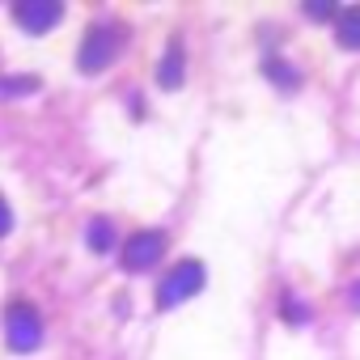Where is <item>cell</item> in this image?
<instances>
[{"label": "cell", "mask_w": 360, "mask_h": 360, "mask_svg": "<svg viewBox=\"0 0 360 360\" xmlns=\"http://www.w3.org/2000/svg\"><path fill=\"white\" fill-rule=\"evenodd\" d=\"M204 280H208L204 263H195V259H183V263H174V267L161 276V284H157V305H161V309H174V305H183L187 297H195V292L204 288Z\"/></svg>", "instance_id": "6da1fadb"}, {"label": "cell", "mask_w": 360, "mask_h": 360, "mask_svg": "<svg viewBox=\"0 0 360 360\" xmlns=\"http://www.w3.org/2000/svg\"><path fill=\"white\" fill-rule=\"evenodd\" d=\"M119 47H123V26H115V22H102V26H94V30L85 34L81 51H77V68L94 77V72L110 68V60L119 56Z\"/></svg>", "instance_id": "7a4b0ae2"}, {"label": "cell", "mask_w": 360, "mask_h": 360, "mask_svg": "<svg viewBox=\"0 0 360 360\" xmlns=\"http://www.w3.org/2000/svg\"><path fill=\"white\" fill-rule=\"evenodd\" d=\"M5 335H9V347L13 352H34L43 343V318L34 314L30 301H13L5 309Z\"/></svg>", "instance_id": "3957f363"}, {"label": "cell", "mask_w": 360, "mask_h": 360, "mask_svg": "<svg viewBox=\"0 0 360 360\" xmlns=\"http://www.w3.org/2000/svg\"><path fill=\"white\" fill-rule=\"evenodd\" d=\"M161 255H165V233H157V229H140L123 242V267L127 271H148L153 263H161Z\"/></svg>", "instance_id": "277c9868"}, {"label": "cell", "mask_w": 360, "mask_h": 360, "mask_svg": "<svg viewBox=\"0 0 360 360\" xmlns=\"http://www.w3.org/2000/svg\"><path fill=\"white\" fill-rule=\"evenodd\" d=\"M13 18H18V26H26L30 34H43V30H51V26L64 18V5H56V0H18V5H13Z\"/></svg>", "instance_id": "5b68a950"}, {"label": "cell", "mask_w": 360, "mask_h": 360, "mask_svg": "<svg viewBox=\"0 0 360 360\" xmlns=\"http://www.w3.org/2000/svg\"><path fill=\"white\" fill-rule=\"evenodd\" d=\"M335 43L347 51H360V5L335 13Z\"/></svg>", "instance_id": "8992f818"}, {"label": "cell", "mask_w": 360, "mask_h": 360, "mask_svg": "<svg viewBox=\"0 0 360 360\" xmlns=\"http://www.w3.org/2000/svg\"><path fill=\"white\" fill-rule=\"evenodd\" d=\"M157 81H161V89H178V85H183V43H178V39L165 47V60H161Z\"/></svg>", "instance_id": "52a82bcc"}, {"label": "cell", "mask_w": 360, "mask_h": 360, "mask_svg": "<svg viewBox=\"0 0 360 360\" xmlns=\"http://www.w3.org/2000/svg\"><path fill=\"white\" fill-rule=\"evenodd\" d=\"M89 246H94V250H110V246H115L110 221H94V225H89Z\"/></svg>", "instance_id": "ba28073f"}, {"label": "cell", "mask_w": 360, "mask_h": 360, "mask_svg": "<svg viewBox=\"0 0 360 360\" xmlns=\"http://www.w3.org/2000/svg\"><path fill=\"white\" fill-rule=\"evenodd\" d=\"M284 68H288V64H280V60H271V64H267V77H280L284 85H297V77H292V72H284Z\"/></svg>", "instance_id": "9c48e42d"}, {"label": "cell", "mask_w": 360, "mask_h": 360, "mask_svg": "<svg viewBox=\"0 0 360 360\" xmlns=\"http://www.w3.org/2000/svg\"><path fill=\"white\" fill-rule=\"evenodd\" d=\"M13 229V212H9V204H5V195H0V238H5Z\"/></svg>", "instance_id": "30bf717a"}, {"label": "cell", "mask_w": 360, "mask_h": 360, "mask_svg": "<svg viewBox=\"0 0 360 360\" xmlns=\"http://www.w3.org/2000/svg\"><path fill=\"white\" fill-rule=\"evenodd\" d=\"M347 301H352V309H360V280L352 284V292H347Z\"/></svg>", "instance_id": "8fae6325"}]
</instances>
